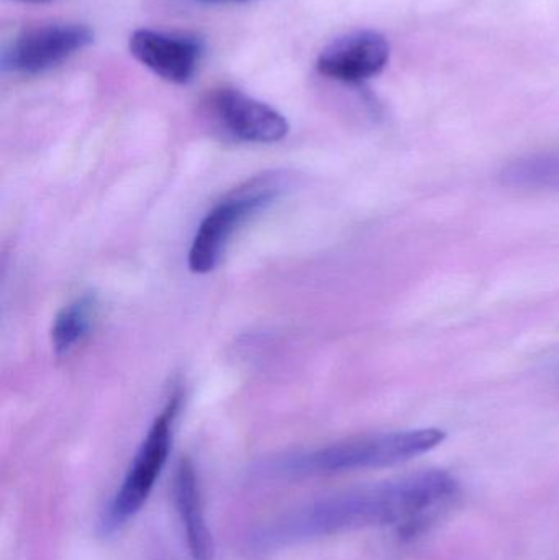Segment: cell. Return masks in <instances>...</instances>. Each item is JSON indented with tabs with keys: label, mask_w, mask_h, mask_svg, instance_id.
Listing matches in <instances>:
<instances>
[{
	"label": "cell",
	"mask_w": 559,
	"mask_h": 560,
	"mask_svg": "<svg viewBox=\"0 0 559 560\" xmlns=\"http://www.w3.org/2000/svg\"><path fill=\"white\" fill-rule=\"evenodd\" d=\"M458 492L445 470H422L389 482L348 490L279 516L253 536L258 549L286 548L377 526L419 532Z\"/></svg>",
	"instance_id": "1"
},
{
	"label": "cell",
	"mask_w": 559,
	"mask_h": 560,
	"mask_svg": "<svg viewBox=\"0 0 559 560\" xmlns=\"http://www.w3.org/2000/svg\"><path fill=\"white\" fill-rule=\"evenodd\" d=\"M443 440L445 433L435 428L351 438L311 453L286 457L271 464L266 472L271 476L302 477L380 469L422 456Z\"/></svg>",
	"instance_id": "2"
},
{
	"label": "cell",
	"mask_w": 559,
	"mask_h": 560,
	"mask_svg": "<svg viewBox=\"0 0 559 560\" xmlns=\"http://www.w3.org/2000/svg\"><path fill=\"white\" fill-rule=\"evenodd\" d=\"M279 174H261L246 180L220 200L200 223L189 249V268L196 275L213 271L236 230L278 199L284 190Z\"/></svg>",
	"instance_id": "3"
},
{
	"label": "cell",
	"mask_w": 559,
	"mask_h": 560,
	"mask_svg": "<svg viewBox=\"0 0 559 560\" xmlns=\"http://www.w3.org/2000/svg\"><path fill=\"white\" fill-rule=\"evenodd\" d=\"M179 404V395H173L166 407L154 418L143 443L138 447L120 487L104 512L101 526L107 535L127 525L150 499L170 457Z\"/></svg>",
	"instance_id": "4"
},
{
	"label": "cell",
	"mask_w": 559,
	"mask_h": 560,
	"mask_svg": "<svg viewBox=\"0 0 559 560\" xmlns=\"http://www.w3.org/2000/svg\"><path fill=\"white\" fill-rule=\"evenodd\" d=\"M94 42V30L82 23L53 22L30 26L3 49V72L36 75L58 68Z\"/></svg>",
	"instance_id": "5"
},
{
	"label": "cell",
	"mask_w": 559,
	"mask_h": 560,
	"mask_svg": "<svg viewBox=\"0 0 559 560\" xmlns=\"http://www.w3.org/2000/svg\"><path fill=\"white\" fill-rule=\"evenodd\" d=\"M128 49L158 78L173 84H187L199 69L203 42L194 33L140 28L131 33Z\"/></svg>",
	"instance_id": "6"
},
{
	"label": "cell",
	"mask_w": 559,
	"mask_h": 560,
	"mask_svg": "<svg viewBox=\"0 0 559 560\" xmlns=\"http://www.w3.org/2000/svg\"><path fill=\"white\" fill-rule=\"evenodd\" d=\"M209 104L220 125L236 140L276 143L288 137L289 124L284 115L238 89H217Z\"/></svg>",
	"instance_id": "7"
},
{
	"label": "cell",
	"mask_w": 559,
	"mask_h": 560,
	"mask_svg": "<svg viewBox=\"0 0 559 560\" xmlns=\"http://www.w3.org/2000/svg\"><path fill=\"white\" fill-rule=\"evenodd\" d=\"M389 56L386 36L374 30H358L325 46L315 66L325 78L358 84L383 72Z\"/></svg>",
	"instance_id": "8"
},
{
	"label": "cell",
	"mask_w": 559,
	"mask_h": 560,
	"mask_svg": "<svg viewBox=\"0 0 559 560\" xmlns=\"http://www.w3.org/2000/svg\"><path fill=\"white\" fill-rule=\"evenodd\" d=\"M174 505L183 526L187 551L193 560H212L216 555L213 536L207 525L203 512L202 492L199 476L193 460L183 459L174 476Z\"/></svg>",
	"instance_id": "9"
},
{
	"label": "cell",
	"mask_w": 559,
	"mask_h": 560,
	"mask_svg": "<svg viewBox=\"0 0 559 560\" xmlns=\"http://www.w3.org/2000/svg\"><path fill=\"white\" fill-rule=\"evenodd\" d=\"M97 316L95 295H82L58 313L51 328L53 348L58 354L71 351L92 328Z\"/></svg>",
	"instance_id": "10"
},
{
	"label": "cell",
	"mask_w": 559,
	"mask_h": 560,
	"mask_svg": "<svg viewBox=\"0 0 559 560\" xmlns=\"http://www.w3.org/2000/svg\"><path fill=\"white\" fill-rule=\"evenodd\" d=\"M501 179L522 189L559 190V151L521 158L502 171Z\"/></svg>",
	"instance_id": "11"
},
{
	"label": "cell",
	"mask_w": 559,
	"mask_h": 560,
	"mask_svg": "<svg viewBox=\"0 0 559 560\" xmlns=\"http://www.w3.org/2000/svg\"><path fill=\"white\" fill-rule=\"evenodd\" d=\"M193 2L203 3V5H223V3L248 2V0H193Z\"/></svg>",
	"instance_id": "12"
},
{
	"label": "cell",
	"mask_w": 559,
	"mask_h": 560,
	"mask_svg": "<svg viewBox=\"0 0 559 560\" xmlns=\"http://www.w3.org/2000/svg\"><path fill=\"white\" fill-rule=\"evenodd\" d=\"M19 2H26V3H48V2H53V0H19Z\"/></svg>",
	"instance_id": "13"
}]
</instances>
